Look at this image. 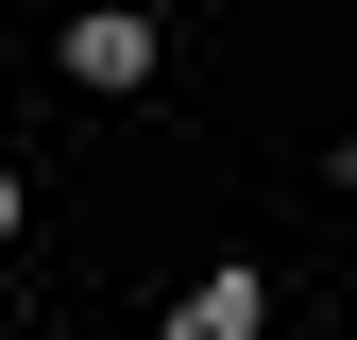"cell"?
<instances>
[{
  "label": "cell",
  "mask_w": 357,
  "mask_h": 340,
  "mask_svg": "<svg viewBox=\"0 0 357 340\" xmlns=\"http://www.w3.org/2000/svg\"><path fill=\"white\" fill-rule=\"evenodd\" d=\"M52 52H68V85H102V102H119V85H153V68H170V17H153V0H85Z\"/></svg>",
  "instance_id": "1"
},
{
  "label": "cell",
  "mask_w": 357,
  "mask_h": 340,
  "mask_svg": "<svg viewBox=\"0 0 357 340\" xmlns=\"http://www.w3.org/2000/svg\"><path fill=\"white\" fill-rule=\"evenodd\" d=\"M0 238H34V187H17V170H0Z\"/></svg>",
  "instance_id": "3"
},
{
  "label": "cell",
  "mask_w": 357,
  "mask_h": 340,
  "mask_svg": "<svg viewBox=\"0 0 357 340\" xmlns=\"http://www.w3.org/2000/svg\"><path fill=\"white\" fill-rule=\"evenodd\" d=\"M255 323H273V272H255V255H221L188 307H170V340H255Z\"/></svg>",
  "instance_id": "2"
}]
</instances>
